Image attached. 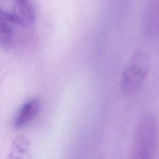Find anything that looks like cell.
I'll list each match as a JSON object with an SVG mask.
<instances>
[{
  "instance_id": "1",
  "label": "cell",
  "mask_w": 159,
  "mask_h": 159,
  "mask_svg": "<svg viewBox=\"0 0 159 159\" xmlns=\"http://www.w3.org/2000/svg\"><path fill=\"white\" fill-rule=\"evenodd\" d=\"M157 122L155 115L146 113L141 118L132 143L131 158L149 159L156 151Z\"/></svg>"
},
{
  "instance_id": "2",
  "label": "cell",
  "mask_w": 159,
  "mask_h": 159,
  "mask_svg": "<svg viewBox=\"0 0 159 159\" xmlns=\"http://www.w3.org/2000/svg\"><path fill=\"white\" fill-rule=\"evenodd\" d=\"M150 70V58L147 53L137 51L127 61L122 72L120 88L125 95L134 93L145 80Z\"/></svg>"
},
{
  "instance_id": "3",
  "label": "cell",
  "mask_w": 159,
  "mask_h": 159,
  "mask_svg": "<svg viewBox=\"0 0 159 159\" xmlns=\"http://www.w3.org/2000/svg\"><path fill=\"white\" fill-rule=\"evenodd\" d=\"M0 12L16 23L28 26L35 18L34 7L28 0H0Z\"/></svg>"
},
{
  "instance_id": "4",
  "label": "cell",
  "mask_w": 159,
  "mask_h": 159,
  "mask_svg": "<svg viewBox=\"0 0 159 159\" xmlns=\"http://www.w3.org/2000/svg\"><path fill=\"white\" fill-rule=\"evenodd\" d=\"M30 26L16 23L0 12V47L11 48L29 34Z\"/></svg>"
},
{
  "instance_id": "5",
  "label": "cell",
  "mask_w": 159,
  "mask_h": 159,
  "mask_svg": "<svg viewBox=\"0 0 159 159\" xmlns=\"http://www.w3.org/2000/svg\"><path fill=\"white\" fill-rule=\"evenodd\" d=\"M41 107V101L38 98H33L24 102L14 117L13 127L16 129H21L31 124L39 115Z\"/></svg>"
},
{
  "instance_id": "6",
  "label": "cell",
  "mask_w": 159,
  "mask_h": 159,
  "mask_svg": "<svg viewBox=\"0 0 159 159\" xmlns=\"http://www.w3.org/2000/svg\"><path fill=\"white\" fill-rule=\"evenodd\" d=\"M146 33L152 38H159V0H148L144 14Z\"/></svg>"
},
{
  "instance_id": "7",
  "label": "cell",
  "mask_w": 159,
  "mask_h": 159,
  "mask_svg": "<svg viewBox=\"0 0 159 159\" xmlns=\"http://www.w3.org/2000/svg\"><path fill=\"white\" fill-rule=\"evenodd\" d=\"M29 146L30 143L28 140L23 137H20L14 141L11 154L13 155H15V157H18L20 154L25 153L29 148Z\"/></svg>"
}]
</instances>
